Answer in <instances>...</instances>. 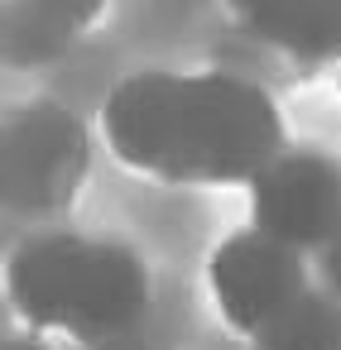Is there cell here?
Here are the masks:
<instances>
[{"mask_svg":"<svg viewBox=\"0 0 341 350\" xmlns=\"http://www.w3.org/2000/svg\"><path fill=\"white\" fill-rule=\"evenodd\" d=\"M207 288H212L216 317L236 336L250 340L274 312H283L303 288H312V278H307V259L298 250H288L260 230H240L212 250Z\"/></svg>","mask_w":341,"mask_h":350,"instance_id":"5","label":"cell"},{"mask_svg":"<svg viewBox=\"0 0 341 350\" xmlns=\"http://www.w3.org/2000/svg\"><path fill=\"white\" fill-rule=\"evenodd\" d=\"M317 288L341 307V230L317 250Z\"/></svg>","mask_w":341,"mask_h":350,"instance_id":"9","label":"cell"},{"mask_svg":"<svg viewBox=\"0 0 341 350\" xmlns=\"http://www.w3.org/2000/svg\"><path fill=\"white\" fill-rule=\"evenodd\" d=\"M250 230L317 254L341 230V163L317 149H279L250 178Z\"/></svg>","mask_w":341,"mask_h":350,"instance_id":"4","label":"cell"},{"mask_svg":"<svg viewBox=\"0 0 341 350\" xmlns=\"http://www.w3.org/2000/svg\"><path fill=\"white\" fill-rule=\"evenodd\" d=\"M0 350H49L39 336H20V340H0Z\"/></svg>","mask_w":341,"mask_h":350,"instance_id":"10","label":"cell"},{"mask_svg":"<svg viewBox=\"0 0 341 350\" xmlns=\"http://www.w3.org/2000/svg\"><path fill=\"white\" fill-rule=\"evenodd\" d=\"M5 297L34 336L111 345L149 317L154 283L144 259L121 240L39 230L5 259Z\"/></svg>","mask_w":341,"mask_h":350,"instance_id":"2","label":"cell"},{"mask_svg":"<svg viewBox=\"0 0 341 350\" xmlns=\"http://www.w3.org/2000/svg\"><path fill=\"white\" fill-rule=\"evenodd\" d=\"M106 149L168 187L250 183L283 149L274 96L236 72H130L101 106Z\"/></svg>","mask_w":341,"mask_h":350,"instance_id":"1","label":"cell"},{"mask_svg":"<svg viewBox=\"0 0 341 350\" xmlns=\"http://www.w3.org/2000/svg\"><path fill=\"white\" fill-rule=\"evenodd\" d=\"M336 58H341V53H336Z\"/></svg>","mask_w":341,"mask_h":350,"instance_id":"11","label":"cell"},{"mask_svg":"<svg viewBox=\"0 0 341 350\" xmlns=\"http://www.w3.org/2000/svg\"><path fill=\"white\" fill-rule=\"evenodd\" d=\"M231 15L269 49L298 63L341 53V0H226Z\"/></svg>","mask_w":341,"mask_h":350,"instance_id":"6","label":"cell"},{"mask_svg":"<svg viewBox=\"0 0 341 350\" xmlns=\"http://www.w3.org/2000/svg\"><path fill=\"white\" fill-rule=\"evenodd\" d=\"M106 0H15L10 39L29 53H53L73 39H82Z\"/></svg>","mask_w":341,"mask_h":350,"instance_id":"8","label":"cell"},{"mask_svg":"<svg viewBox=\"0 0 341 350\" xmlns=\"http://www.w3.org/2000/svg\"><path fill=\"white\" fill-rule=\"evenodd\" d=\"M250 350H341V307L312 283L250 336Z\"/></svg>","mask_w":341,"mask_h":350,"instance_id":"7","label":"cell"},{"mask_svg":"<svg viewBox=\"0 0 341 350\" xmlns=\"http://www.w3.org/2000/svg\"><path fill=\"white\" fill-rule=\"evenodd\" d=\"M92 168L87 125L53 101H34L0 120V206L29 216L63 211Z\"/></svg>","mask_w":341,"mask_h":350,"instance_id":"3","label":"cell"}]
</instances>
